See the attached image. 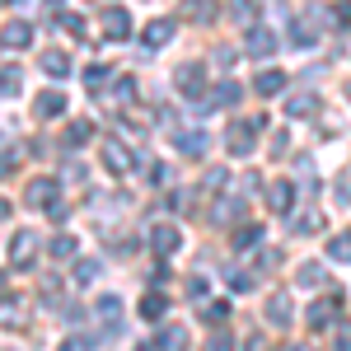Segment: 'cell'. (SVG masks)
<instances>
[{
	"mask_svg": "<svg viewBox=\"0 0 351 351\" xmlns=\"http://www.w3.org/2000/svg\"><path fill=\"white\" fill-rule=\"evenodd\" d=\"M225 314H230V309H225L220 300H216V304H206V319H216V324H225Z\"/></svg>",
	"mask_w": 351,
	"mask_h": 351,
	"instance_id": "f35d334b",
	"label": "cell"
},
{
	"mask_svg": "<svg viewBox=\"0 0 351 351\" xmlns=\"http://www.w3.org/2000/svg\"><path fill=\"white\" fill-rule=\"evenodd\" d=\"M258 267H263V271H271V267H281V253H263V258H258Z\"/></svg>",
	"mask_w": 351,
	"mask_h": 351,
	"instance_id": "ab89813d",
	"label": "cell"
},
{
	"mask_svg": "<svg viewBox=\"0 0 351 351\" xmlns=\"http://www.w3.org/2000/svg\"><path fill=\"white\" fill-rule=\"evenodd\" d=\"M267 202H271V211H291L295 188H291V183H271V188H267Z\"/></svg>",
	"mask_w": 351,
	"mask_h": 351,
	"instance_id": "ac0fdd59",
	"label": "cell"
},
{
	"mask_svg": "<svg viewBox=\"0 0 351 351\" xmlns=\"http://www.w3.org/2000/svg\"><path fill=\"white\" fill-rule=\"evenodd\" d=\"M319 230H324V220H319V216H300L295 220V234H319Z\"/></svg>",
	"mask_w": 351,
	"mask_h": 351,
	"instance_id": "d6a6232c",
	"label": "cell"
},
{
	"mask_svg": "<svg viewBox=\"0 0 351 351\" xmlns=\"http://www.w3.org/2000/svg\"><path fill=\"white\" fill-rule=\"evenodd\" d=\"M0 300H10V276L0 271Z\"/></svg>",
	"mask_w": 351,
	"mask_h": 351,
	"instance_id": "7dc6e473",
	"label": "cell"
},
{
	"mask_svg": "<svg viewBox=\"0 0 351 351\" xmlns=\"http://www.w3.org/2000/svg\"><path fill=\"white\" fill-rule=\"evenodd\" d=\"M19 89H24V75H19V66H5V71H0V99L19 94Z\"/></svg>",
	"mask_w": 351,
	"mask_h": 351,
	"instance_id": "cb8c5ba5",
	"label": "cell"
},
{
	"mask_svg": "<svg viewBox=\"0 0 351 351\" xmlns=\"http://www.w3.org/2000/svg\"><path fill=\"white\" fill-rule=\"evenodd\" d=\"M286 112H291V117H314V112H319V99H314V94H295V99L286 104Z\"/></svg>",
	"mask_w": 351,
	"mask_h": 351,
	"instance_id": "603a6c76",
	"label": "cell"
},
{
	"mask_svg": "<svg viewBox=\"0 0 351 351\" xmlns=\"http://www.w3.org/2000/svg\"><path fill=\"white\" fill-rule=\"evenodd\" d=\"M230 291H234V295H243V291H253V276H230Z\"/></svg>",
	"mask_w": 351,
	"mask_h": 351,
	"instance_id": "8d00e7d4",
	"label": "cell"
},
{
	"mask_svg": "<svg viewBox=\"0 0 351 351\" xmlns=\"http://www.w3.org/2000/svg\"><path fill=\"white\" fill-rule=\"evenodd\" d=\"M291 314H295V309H291V295H286V291L267 300V319H271L276 328H286V324H291Z\"/></svg>",
	"mask_w": 351,
	"mask_h": 351,
	"instance_id": "5bb4252c",
	"label": "cell"
},
{
	"mask_svg": "<svg viewBox=\"0 0 351 351\" xmlns=\"http://www.w3.org/2000/svg\"><path fill=\"white\" fill-rule=\"evenodd\" d=\"M14 160H19V155H14V150H5V155H0V178H5V173H10V169H14Z\"/></svg>",
	"mask_w": 351,
	"mask_h": 351,
	"instance_id": "60d3db41",
	"label": "cell"
},
{
	"mask_svg": "<svg viewBox=\"0 0 351 351\" xmlns=\"http://www.w3.org/2000/svg\"><path fill=\"white\" fill-rule=\"evenodd\" d=\"M178 150L188 160H202L206 155V132H178Z\"/></svg>",
	"mask_w": 351,
	"mask_h": 351,
	"instance_id": "9a60e30c",
	"label": "cell"
},
{
	"mask_svg": "<svg viewBox=\"0 0 351 351\" xmlns=\"http://www.w3.org/2000/svg\"><path fill=\"white\" fill-rule=\"evenodd\" d=\"M0 43H5V47H28V43H33V28H28L24 19H14V24H5Z\"/></svg>",
	"mask_w": 351,
	"mask_h": 351,
	"instance_id": "4fadbf2b",
	"label": "cell"
},
{
	"mask_svg": "<svg viewBox=\"0 0 351 351\" xmlns=\"http://www.w3.org/2000/svg\"><path fill=\"white\" fill-rule=\"evenodd\" d=\"M243 47H248L253 56H267V52H276V33L263 28V24H253V28H248V38H243Z\"/></svg>",
	"mask_w": 351,
	"mask_h": 351,
	"instance_id": "ba28073f",
	"label": "cell"
},
{
	"mask_svg": "<svg viewBox=\"0 0 351 351\" xmlns=\"http://www.w3.org/2000/svg\"><path fill=\"white\" fill-rule=\"evenodd\" d=\"M178 243H183V234H178V225H155V230H150V248H155V253H160V258H169V253H178Z\"/></svg>",
	"mask_w": 351,
	"mask_h": 351,
	"instance_id": "5b68a950",
	"label": "cell"
},
{
	"mask_svg": "<svg viewBox=\"0 0 351 351\" xmlns=\"http://www.w3.org/2000/svg\"><path fill=\"white\" fill-rule=\"evenodd\" d=\"M99 155H104V164H108V173H132V169H136L132 145H122V141H112V136L99 145Z\"/></svg>",
	"mask_w": 351,
	"mask_h": 351,
	"instance_id": "3957f363",
	"label": "cell"
},
{
	"mask_svg": "<svg viewBox=\"0 0 351 351\" xmlns=\"http://www.w3.org/2000/svg\"><path fill=\"white\" fill-rule=\"evenodd\" d=\"M164 43H173V24L169 19H155V24L145 28V47H164Z\"/></svg>",
	"mask_w": 351,
	"mask_h": 351,
	"instance_id": "ffe728a7",
	"label": "cell"
},
{
	"mask_svg": "<svg viewBox=\"0 0 351 351\" xmlns=\"http://www.w3.org/2000/svg\"><path fill=\"white\" fill-rule=\"evenodd\" d=\"M24 202L47 211V206L56 202V183H52V178H33V183H28V192H24Z\"/></svg>",
	"mask_w": 351,
	"mask_h": 351,
	"instance_id": "9c48e42d",
	"label": "cell"
},
{
	"mask_svg": "<svg viewBox=\"0 0 351 351\" xmlns=\"http://www.w3.org/2000/svg\"><path fill=\"white\" fill-rule=\"evenodd\" d=\"M33 112H38V117H61V112H66V94H61V89H43L38 104H33Z\"/></svg>",
	"mask_w": 351,
	"mask_h": 351,
	"instance_id": "30bf717a",
	"label": "cell"
},
{
	"mask_svg": "<svg viewBox=\"0 0 351 351\" xmlns=\"http://www.w3.org/2000/svg\"><path fill=\"white\" fill-rule=\"evenodd\" d=\"M188 295H192V300H202V295H206V281H202V276H192V286H188Z\"/></svg>",
	"mask_w": 351,
	"mask_h": 351,
	"instance_id": "7bdbcfd3",
	"label": "cell"
},
{
	"mask_svg": "<svg viewBox=\"0 0 351 351\" xmlns=\"http://www.w3.org/2000/svg\"><path fill=\"white\" fill-rule=\"evenodd\" d=\"M328 258H332V263H351V234H332V243H328Z\"/></svg>",
	"mask_w": 351,
	"mask_h": 351,
	"instance_id": "4316f807",
	"label": "cell"
},
{
	"mask_svg": "<svg viewBox=\"0 0 351 351\" xmlns=\"http://www.w3.org/2000/svg\"><path fill=\"white\" fill-rule=\"evenodd\" d=\"M337 309H342V295L314 300V304H309V328H328L332 319H337Z\"/></svg>",
	"mask_w": 351,
	"mask_h": 351,
	"instance_id": "52a82bcc",
	"label": "cell"
},
{
	"mask_svg": "<svg viewBox=\"0 0 351 351\" xmlns=\"http://www.w3.org/2000/svg\"><path fill=\"white\" fill-rule=\"evenodd\" d=\"M33 263H38V234H33V230H19V234L10 239V267L28 271Z\"/></svg>",
	"mask_w": 351,
	"mask_h": 351,
	"instance_id": "7a4b0ae2",
	"label": "cell"
},
{
	"mask_svg": "<svg viewBox=\"0 0 351 351\" xmlns=\"http://www.w3.org/2000/svg\"><path fill=\"white\" fill-rule=\"evenodd\" d=\"M230 19L239 28H253L258 24V5H253V0H230Z\"/></svg>",
	"mask_w": 351,
	"mask_h": 351,
	"instance_id": "2e32d148",
	"label": "cell"
},
{
	"mask_svg": "<svg viewBox=\"0 0 351 351\" xmlns=\"http://www.w3.org/2000/svg\"><path fill=\"white\" fill-rule=\"evenodd\" d=\"M43 71H47L52 80H66V75H71V61H66V52H47V56H43Z\"/></svg>",
	"mask_w": 351,
	"mask_h": 351,
	"instance_id": "44dd1931",
	"label": "cell"
},
{
	"mask_svg": "<svg viewBox=\"0 0 351 351\" xmlns=\"http://www.w3.org/2000/svg\"><path fill=\"white\" fill-rule=\"evenodd\" d=\"M164 309H169V300H164L160 291H150V295L141 300V314H145V319H164Z\"/></svg>",
	"mask_w": 351,
	"mask_h": 351,
	"instance_id": "484cf974",
	"label": "cell"
},
{
	"mask_svg": "<svg viewBox=\"0 0 351 351\" xmlns=\"http://www.w3.org/2000/svg\"><path fill=\"white\" fill-rule=\"evenodd\" d=\"M230 104H239V84L234 80L216 84V94H211V108H230Z\"/></svg>",
	"mask_w": 351,
	"mask_h": 351,
	"instance_id": "d4e9b609",
	"label": "cell"
},
{
	"mask_svg": "<svg viewBox=\"0 0 351 351\" xmlns=\"http://www.w3.org/2000/svg\"><path fill=\"white\" fill-rule=\"evenodd\" d=\"M347 94H351V84H347Z\"/></svg>",
	"mask_w": 351,
	"mask_h": 351,
	"instance_id": "816d5d0a",
	"label": "cell"
},
{
	"mask_svg": "<svg viewBox=\"0 0 351 351\" xmlns=\"http://www.w3.org/2000/svg\"><path fill=\"white\" fill-rule=\"evenodd\" d=\"M337 202H351V173L342 178V183H337Z\"/></svg>",
	"mask_w": 351,
	"mask_h": 351,
	"instance_id": "f6af8a7d",
	"label": "cell"
},
{
	"mask_svg": "<svg viewBox=\"0 0 351 351\" xmlns=\"http://www.w3.org/2000/svg\"><path fill=\"white\" fill-rule=\"evenodd\" d=\"M300 286H309V291L328 286V267H319V263H304V267H300Z\"/></svg>",
	"mask_w": 351,
	"mask_h": 351,
	"instance_id": "7402d4cb",
	"label": "cell"
},
{
	"mask_svg": "<svg viewBox=\"0 0 351 351\" xmlns=\"http://www.w3.org/2000/svg\"><path fill=\"white\" fill-rule=\"evenodd\" d=\"M108 66H89V71H84V89H104V84H108Z\"/></svg>",
	"mask_w": 351,
	"mask_h": 351,
	"instance_id": "83f0119b",
	"label": "cell"
},
{
	"mask_svg": "<svg viewBox=\"0 0 351 351\" xmlns=\"http://www.w3.org/2000/svg\"><path fill=\"white\" fill-rule=\"evenodd\" d=\"M52 258H75V239H71V234H56L52 239Z\"/></svg>",
	"mask_w": 351,
	"mask_h": 351,
	"instance_id": "4dcf8cb0",
	"label": "cell"
},
{
	"mask_svg": "<svg viewBox=\"0 0 351 351\" xmlns=\"http://www.w3.org/2000/svg\"><path fill=\"white\" fill-rule=\"evenodd\" d=\"M52 5H61V0H52Z\"/></svg>",
	"mask_w": 351,
	"mask_h": 351,
	"instance_id": "681fc988",
	"label": "cell"
},
{
	"mask_svg": "<svg viewBox=\"0 0 351 351\" xmlns=\"http://www.w3.org/2000/svg\"><path fill=\"white\" fill-rule=\"evenodd\" d=\"M206 351H234V337L230 332H211L206 337Z\"/></svg>",
	"mask_w": 351,
	"mask_h": 351,
	"instance_id": "1f68e13d",
	"label": "cell"
},
{
	"mask_svg": "<svg viewBox=\"0 0 351 351\" xmlns=\"http://www.w3.org/2000/svg\"><path fill=\"white\" fill-rule=\"evenodd\" d=\"M291 43H295V47H309V43H319V24H314V14H309V19H300V24L291 28Z\"/></svg>",
	"mask_w": 351,
	"mask_h": 351,
	"instance_id": "d6986e66",
	"label": "cell"
},
{
	"mask_svg": "<svg viewBox=\"0 0 351 351\" xmlns=\"http://www.w3.org/2000/svg\"><path fill=\"white\" fill-rule=\"evenodd\" d=\"M253 89H258L263 99H271V94H281V89H286V71H258V80H253Z\"/></svg>",
	"mask_w": 351,
	"mask_h": 351,
	"instance_id": "7c38bea8",
	"label": "cell"
},
{
	"mask_svg": "<svg viewBox=\"0 0 351 351\" xmlns=\"http://www.w3.org/2000/svg\"><path fill=\"white\" fill-rule=\"evenodd\" d=\"M337 351H351V328H342V332H337Z\"/></svg>",
	"mask_w": 351,
	"mask_h": 351,
	"instance_id": "bcb514c9",
	"label": "cell"
},
{
	"mask_svg": "<svg viewBox=\"0 0 351 351\" xmlns=\"http://www.w3.org/2000/svg\"><path fill=\"white\" fill-rule=\"evenodd\" d=\"M47 216H52V220H56V225H61V220L71 216V211H66V206H61V202H52V206H47Z\"/></svg>",
	"mask_w": 351,
	"mask_h": 351,
	"instance_id": "ee69618b",
	"label": "cell"
},
{
	"mask_svg": "<svg viewBox=\"0 0 351 351\" xmlns=\"http://www.w3.org/2000/svg\"><path fill=\"white\" fill-rule=\"evenodd\" d=\"M258 239H263V230H258V225H243V230H234V248H253Z\"/></svg>",
	"mask_w": 351,
	"mask_h": 351,
	"instance_id": "f1b7e54d",
	"label": "cell"
},
{
	"mask_svg": "<svg viewBox=\"0 0 351 351\" xmlns=\"http://www.w3.org/2000/svg\"><path fill=\"white\" fill-rule=\"evenodd\" d=\"M94 276H99V263H75V281H80V286H89Z\"/></svg>",
	"mask_w": 351,
	"mask_h": 351,
	"instance_id": "e575fe53",
	"label": "cell"
},
{
	"mask_svg": "<svg viewBox=\"0 0 351 351\" xmlns=\"http://www.w3.org/2000/svg\"><path fill=\"white\" fill-rule=\"evenodd\" d=\"M263 127H267V122H263V117H248V122H243V127H234V132H230V141H225V145H230V155H253V150H258V141H253V132H263Z\"/></svg>",
	"mask_w": 351,
	"mask_h": 351,
	"instance_id": "277c9868",
	"label": "cell"
},
{
	"mask_svg": "<svg viewBox=\"0 0 351 351\" xmlns=\"http://www.w3.org/2000/svg\"><path fill=\"white\" fill-rule=\"evenodd\" d=\"M127 33H132V14L127 10H104V38L108 43H122Z\"/></svg>",
	"mask_w": 351,
	"mask_h": 351,
	"instance_id": "8992f818",
	"label": "cell"
},
{
	"mask_svg": "<svg viewBox=\"0 0 351 351\" xmlns=\"http://www.w3.org/2000/svg\"><path fill=\"white\" fill-rule=\"evenodd\" d=\"M141 351H150V347H141Z\"/></svg>",
	"mask_w": 351,
	"mask_h": 351,
	"instance_id": "f907efd6",
	"label": "cell"
},
{
	"mask_svg": "<svg viewBox=\"0 0 351 351\" xmlns=\"http://www.w3.org/2000/svg\"><path fill=\"white\" fill-rule=\"evenodd\" d=\"M281 351H309V347H300V342H291V347H281Z\"/></svg>",
	"mask_w": 351,
	"mask_h": 351,
	"instance_id": "c3c4849f",
	"label": "cell"
},
{
	"mask_svg": "<svg viewBox=\"0 0 351 351\" xmlns=\"http://www.w3.org/2000/svg\"><path fill=\"white\" fill-rule=\"evenodd\" d=\"M112 94H117L122 104H132V99H136V80H117V89H112Z\"/></svg>",
	"mask_w": 351,
	"mask_h": 351,
	"instance_id": "d590c367",
	"label": "cell"
},
{
	"mask_svg": "<svg viewBox=\"0 0 351 351\" xmlns=\"http://www.w3.org/2000/svg\"><path fill=\"white\" fill-rule=\"evenodd\" d=\"M150 183H155V188H160V183H169V169H164V164H155V169H150Z\"/></svg>",
	"mask_w": 351,
	"mask_h": 351,
	"instance_id": "b9f144b4",
	"label": "cell"
},
{
	"mask_svg": "<svg viewBox=\"0 0 351 351\" xmlns=\"http://www.w3.org/2000/svg\"><path fill=\"white\" fill-rule=\"evenodd\" d=\"M99 314H104V319H117V314H122V300H117V295H104V300H99Z\"/></svg>",
	"mask_w": 351,
	"mask_h": 351,
	"instance_id": "836d02e7",
	"label": "cell"
},
{
	"mask_svg": "<svg viewBox=\"0 0 351 351\" xmlns=\"http://www.w3.org/2000/svg\"><path fill=\"white\" fill-rule=\"evenodd\" d=\"M89 136H94V127H89V122H71V132H66V145H84Z\"/></svg>",
	"mask_w": 351,
	"mask_h": 351,
	"instance_id": "f546056e",
	"label": "cell"
},
{
	"mask_svg": "<svg viewBox=\"0 0 351 351\" xmlns=\"http://www.w3.org/2000/svg\"><path fill=\"white\" fill-rule=\"evenodd\" d=\"M188 347V332H183V328L173 324V328H164L160 337H155V351H183Z\"/></svg>",
	"mask_w": 351,
	"mask_h": 351,
	"instance_id": "e0dca14e",
	"label": "cell"
},
{
	"mask_svg": "<svg viewBox=\"0 0 351 351\" xmlns=\"http://www.w3.org/2000/svg\"><path fill=\"white\" fill-rule=\"evenodd\" d=\"M61 351H89V337H66Z\"/></svg>",
	"mask_w": 351,
	"mask_h": 351,
	"instance_id": "74e56055",
	"label": "cell"
},
{
	"mask_svg": "<svg viewBox=\"0 0 351 351\" xmlns=\"http://www.w3.org/2000/svg\"><path fill=\"white\" fill-rule=\"evenodd\" d=\"M183 19H192V24H211V19H216V0H183Z\"/></svg>",
	"mask_w": 351,
	"mask_h": 351,
	"instance_id": "8fae6325",
	"label": "cell"
},
{
	"mask_svg": "<svg viewBox=\"0 0 351 351\" xmlns=\"http://www.w3.org/2000/svg\"><path fill=\"white\" fill-rule=\"evenodd\" d=\"M173 84H178V94H183V99L202 104V84H206V71H202V61H183V66L173 71Z\"/></svg>",
	"mask_w": 351,
	"mask_h": 351,
	"instance_id": "6da1fadb",
	"label": "cell"
}]
</instances>
